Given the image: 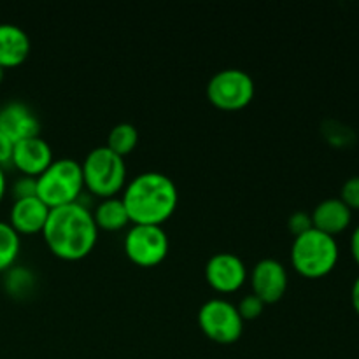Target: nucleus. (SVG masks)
Returning <instances> with one entry per match:
<instances>
[{"instance_id": "3", "label": "nucleus", "mask_w": 359, "mask_h": 359, "mask_svg": "<svg viewBox=\"0 0 359 359\" xmlns=\"http://www.w3.org/2000/svg\"><path fill=\"white\" fill-rule=\"evenodd\" d=\"M339 244L335 237L311 228L297 235L291 244V265L309 279H319L332 272L339 262Z\"/></svg>"}, {"instance_id": "22", "label": "nucleus", "mask_w": 359, "mask_h": 359, "mask_svg": "<svg viewBox=\"0 0 359 359\" xmlns=\"http://www.w3.org/2000/svg\"><path fill=\"white\" fill-rule=\"evenodd\" d=\"M287 224H290V230L293 231L294 237L300 233H304V231L311 230L312 228V217L311 214L305 212V210H297V212H293L290 216V221H287Z\"/></svg>"}, {"instance_id": "1", "label": "nucleus", "mask_w": 359, "mask_h": 359, "mask_svg": "<svg viewBox=\"0 0 359 359\" xmlns=\"http://www.w3.org/2000/svg\"><path fill=\"white\" fill-rule=\"evenodd\" d=\"M42 235L53 255L67 262H77L93 251L98 226L88 207L72 202L49 210Z\"/></svg>"}, {"instance_id": "16", "label": "nucleus", "mask_w": 359, "mask_h": 359, "mask_svg": "<svg viewBox=\"0 0 359 359\" xmlns=\"http://www.w3.org/2000/svg\"><path fill=\"white\" fill-rule=\"evenodd\" d=\"M97 223L98 230L118 231L130 223V216L126 212V207L123 203L121 196H111V198H102V202L91 210Z\"/></svg>"}, {"instance_id": "26", "label": "nucleus", "mask_w": 359, "mask_h": 359, "mask_svg": "<svg viewBox=\"0 0 359 359\" xmlns=\"http://www.w3.org/2000/svg\"><path fill=\"white\" fill-rule=\"evenodd\" d=\"M351 302H353L354 312L359 316V276L356 277L353 284V290H351Z\"/></svg>"}, {"instance_id": "23", "label": "nucleus", "mask_w": 359, "mask_h": 359, "mask_svg": "<svg viewBox=\"0 0 359 359\" xmlns=\"http://www.w3.org/2000/svg\"><path fill=\"white\" fill-rule=\"evenodd\" d=\"M32 276L28 270H14L13 273L9 276V287L11 290L16 293V291H20V293H23V291H27L28 287H30L32 284Z\"/></svg>"}, {"instance_id": "19", "label": "nucleus", "mask_w": 359, "mask_h": 359, "mask_svg": "<svg viewBox=\"0 0 359 359\" xmlns=\"http://www.w3.org/2000/svg\"><path fill=\"white\" fill-rule=\"evenodd\" d=\"M339 198L342 200L351 210H359V175L349 177L344 182Z\"/></svg>"}, {"instance_id": "2", "label": "nucleus", "mask_w": 359, "mask_h": 359, "mask_svg": "<svg viewBox=\"0 0 359 359\" xmlns=\"http://www.w3.org/2000/svg\"><path fill=\"white\" fill-rule=\"evenodd\" d=\"M121 200L133 224H161L174 214L179 191L167 174L146 170L126 182Z\"/></svg>"}, {"instance_id": "24", "label": "nucleus", "mask_w": 359, "mask_h": 359, "mask_svg": "<svg viewBox=\"0 0 359 359\" xmlns=\"http://www.w3.org/2000/svg\"><path fill=\"white\" fill-rule=\"evenodd\" d=\"M13 140L6 133L0 132V167L11 161V158H13Z\"/></svg>"}, {"instance_id": "6", "label": "nucleus", "mask_w": 359, "mask_h": 359, "mask_svg": "<svg viewBox=\"0 0 359 359\" xmlns=\"http://www.w3.org/2000/svg\"><path fill=\"white\" fill-rule=\"evenodd\" d=\"M255 81L242 69H223L207 83V98L223 111H238L255 98Z\"/></svg>"}, {"instance_id": "10", "label": "nucleus", "mask_w": 359, "mask_h": 359, "mask_svg": "<svg viewBox=\"0 0 359 359\" xmlns=\"http://www.w3.org/2000/svg\"><path fill=\"white\" fill-rule=\"evenodd\" d=\"M287 270L279 259L263 258L252 266L251 286L252 293L263 300V304H276L287 290Z\"/></svg>"}, {"instance_id": "12", "label": "nucleus", "mask_w": 359, "mask_h": 359, "mask_svg": "<svg viewBox=\"0 0 359 359\" xmlns=\"http://www.w3.org/2000/svg\"><path fill=\"white\" fill-rule=\"evenodd\" d=\"M0 132L6 133L13 140V144L20 142L23 139L39 135L41 121L27 104L9 102L0 107Z\"/></svg>"}, {"instance_id": "17", "label": "nucleus", "mask_w": 359, "mask_h": 359, "mask_svg": "<svg viewBox=\"0 0 359 359\" xmlns=\"http://www.w3.org/2000/svg\"><path fill=\"white\" fill-rule=\"evenodd\" d=\"M137 144H139V132H137L135 126L128 121H121L111 128L105 146L114 151L116 154L125 158L126 154L135 149Z\"/></svg>"}, {"instance_id": "15", "label": "nucleus", "mask_w": 359, "mask_h": 359, "mask_svg": "<svg viewBox=\"0 0 359 359\" xmlns=\"http://www.w3.org/2000/svg\"><path fill=\"white\" fill-rule=\"evenodd\" d=\"M32 42L25 28L14 23H0V67H16L30 55Z\"/></svg>"}, {"instance_id": "9", "label": "nucleus", "mask_w": 359, "mask_h": 359, "mask_svg": "<svg viewBox=\"0 0 359 359\" xmlns=\"http://www.w3.org/2000/svg\"><path fill=\"white\" fill-rule=\"evenodd\" d=\"M205 279L219 293H233L248 280V266L235 252H214L205 263Z\"/></svg>"}, {"instance_id": "4", "label": "nucleus", "mask_w": 359, "mask_h": 359, "mask_svg": "<svg viewBox=\"0 0 359 359\" xmlns=\"http://www.w3.org/2000/svg\"><path fill=\"white\" fill-rule=\"evenodd\" d=\"M83 188V167L74 158L53 160L37 177V196L49 209L77 202Z\"/></svg>"}, {"instance_id": "13", "label": "nucleus", "mask_w": 359, "mask_h": 359, "mask_svg": "<svg viewBox=\"0 0 359 359\" xmlns=\"http://www.w3.org/2000/svg\"><path fill=\"white\" fill-rule=\"evenodd\" d=\"M49 207L39 196L16 198L11 207V226L18 233H37L44 230L49 216Z\"/></svg>"}, {"instance_id": "25", "label": "nucleus", "mask_w": 359, "mask_h": 359, "mask_svg": "<svg viewBox=\"0 0 359 359\" xmlns=\"http://www.w3.org/2000/svg\"><path fill=\"white\" fill-rule=\"evenodd\" d=\"M351 255H353L354 262L359 265V224L354 228L353 235H351Z\"/></svg>"}, {"instance_id": "14", "label": "nucleus", "mask_w": 359, "mask_h": 359, "mask_svg": "<svg viewBox=\"0 0 359 359\" xmlns=\"http://www.w3.org/2000/svg\"><path fill=\"white\" fill-rule=\"evenodd\" d=\"M312 228L335 237L349 228L353 221V210L340 198H325L311 212Z\"/></svg>"}, {"instance_id": "18", "label": "nucleus", "mask_w": 359, "mask_h": 359, "mask_svg": "<svg viewBox=\"0 0 359 359\" xmlns=\"http://www.w3.org/2000/svg\"><path fill=\"white\" fill-rule=\"evenodd\" d=\"M20 233L11 226V223L0 221V272L13 266L20 255Z\"/></svg>"}, {"instance_id": "27", "label": "nucleus", "mask_w": 359, "mask_h": 359, "mask_svg": "<svg viewBox=\"0 0 359 359\" xmlns=\"http://www.w3.org/2000/svg\"><path fill=\"white\" fill-rule=\"evenodd\" d=\"M4 193H6V174H4V167H0V200Z\"/></svg>"}, {"instance_id": "5", "label": "nucleus", "mask_w": 359, "mask_h": 359, "mask_svg": "<svg viewBox=\"0 0 359 359\" xmlns=\"http://www.w3.org/2000/svg\"><path fill=\"white\" fill-rule=\"evenodd\" d=\"M81 167L84 186L102 198L116 196L126 186L125 158L116 154L107 146L93 147L86 154Z\"/></svg>"}, {"instance_id": "7", "label": "nucleus", "mask_w": 359, "mask_h": 359, "mask_svg": "<svg viewBox=\"0 0 359 359\" xmlns=\"http://www.w3.org/2000/svg\"><path fill=\"white\" fill-rule=\"evenodd\" d=\"M198 325L210 340L217 344L237 342L244 332V319L237 305L224 298H210L198 311Z\"/></svg>"}, {"instance_id": "28", "label": "nucleus", "mask_w": 359, "mask_h": 359, "mask_svg": "<svg viewBox=\"0 0 359 359\" xmlns=\"http://www.w3.org/2000/svg\"><path fill=\"white\" fill-rule=\"evenodd\" d=\"M4 70H6V69H4V67H0V83L4 81Z\"/></svg>"}, {"instance_id": "8", "label": "nucleus", "mask_w": 359, "mask_h": 359, "mask_svg": "<svg viewBox=\"0 0 359 359\" xmlns=\"http://www.w3.org/2000/svg\"><path fill=\"white\" fill-rule=\"evenodd\" d=\"M168 235L161 224H133L123 241L126 256L139 266H154L168 255Z\"/></svg>"}, {"instance_id": "20", "label": "nucleus", "mask_w": 359, "mask_h": 359, "mask_svg": "<svg viewBox=\"0 0 359 359\" xmlns=\"http://www.w3.org/2000/svg\"><path fill=\"white\" fill-rule=\"evenodd\" d=\"M237 309L238 312H241L242 319L245 321V319H256L258 316H262L265 304H263V300H259L255 293H251L245 294V297L238 302Z\"/></svg>"}, {"instance_id": "21", "label": "nucleus", "mask_w": 359, "mask_h": 359, "mask_svg": "<svg viewBox=\"0 0 359 359\" xmlns=\"http://www.w3.org/2000/svg\"><path fill=\"white\" fill-rule=\"evenodd\" d=\"M13 193L14 200L27 198V196H37V177L23 175V177L16 179L13 186Z\"/></svg>"}, {"instance_id": "11", "label": "nucleus", "mask_w": 359, "mask_h": 359, "mask_svg": "<svg viewBox=\"0 0 359 359\" xmlns=\"http://www.w3.org/2000/svg\"><path fill=\"white\" fill-rule=\"evenodd\" d=\"M53 149L46 139L41 135L23 139L20 142H14L13 158L11 163L23 172V175L39 177L49 165L53 163Z\"/></svg>"}]
</instances>
